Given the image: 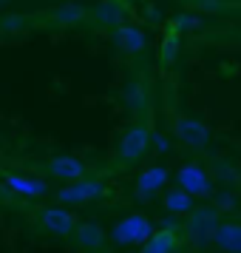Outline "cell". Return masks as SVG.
<instances>
[{"instance_id": "6da1fadb", "label": "cell", "mask_w": 241, "mask_h": 253, "mask_svg": "<svg viewBox=\"0 0 241 253\" xmlns=\"http://www.w3.org/2000/svg\"><path fill=\"white\" fill-rule=\"evenodd\" d=\"M156 230L153 225V219L148 213H125L122 219H116L111 230H108V242H114L116 248H139V245H145L148 236Z\"/></svg>"}, {"instance_id": "4316f807", "label": "cell", "mask_w": 241, "mask_h": 253, "mask_svg": "<svg viewBox=\"0 0 241 253\" xmlns=\"http://www.w3.org/2000/svg\"><path fill=\"white\" fill-rule=\"evenodd\" d=\"M216 253H221V251H216Z\"/></svg>"}, {"instance_id": "d6986e66", "label": "cell", "mask_w": 241, "mask_h": 253, "mask_svg": "<svg viewBox=\"0 0 241 253\" xmlns=\"http://www.w3.org/2000/svg\"><path fill=\"white\" fill-rule=\"evenodd\" d=\"M51 17L63 26H74V23H82V17H88V9H82L80 3H66V6L54 9Z\"/></svg>"}, {"instance_id": "3957f363", "label": "cell", "mask_w": 241, "mask_h": 253, "mask_svg": "<svg viewBox=\"0 0 241 253\" xmlns=\"http://www.w3.org/2000/svg\"><path fill=\"white\" fill-rule=\"evenodd\" d=\"M150 126L145 123V117H137L134 123H128L125 131L119 134V142H116V157L122 162H139L148 157L150 151Z\"/></svg>"}, {"instance_id": "52a82bcc", "label": "cell", "mask_w": 241, "mask_h": 253, "mask_svg": "<svg viewBox=\"0 0 241 253\" xmlns=\"http://www.w3.org/2000/svg\"><path fill=\"white\" fill-rule=\"evenodd\" d=\"M173 137L179 145L184 148H193V151H202L210 145V137H213V131L207 126L205 120H199V117H184L179 114L173 120Z\"/></svg>"}, {"instance_id": "ba28073f", "label": "cell", "mask_w": 241, "mask_h": 253, "mask_svg": "<svg viewBox=\"0 0 241 253\" xmlns=\"http://www.w3.org/2000/svg\"><path fill=\"white\" fill-rule=\"evenodd\" d=\"M184 228H179L176 222H168L165 228L153 230L145 245H139V253H179L184 248Z\"/></svg>"}, {"instance_id": "44dd1931", "label": "cell", "mask_w": 241, "mask_h": 253, "mask_svg": "<svg viewBox=\"0 0 241 253\" xmlns=\"http://www.w3.org/2000/svg\"><path fill=\"white\" fill-rule=\"evenodd\" d=\"M182 35H187V32H199L202 29V17L196 12H179V14H173V20H171Z\"/></svg>"}, {"instance_id": "603a6c76", "label": "cell", "mask_w": 241, "mask_h": 253, "mask_svg": "<svg viewBox=\"0 0 241 253\" xmlns=\"http://www.w3.org/2000/svg\"><path fill=\"white\" fill-rule=\"evenodd\" d=\"M150 148H156L159 154H168L171 151V139L165 134H150Z\"/></svg>"}, {"instance_id": "cb8c5ba5", "label": "cell", "mask_w": 241, "mask_h": 253, "mask_svg": "<svg viewBox=\"0 0 241 253\" xmlns=\"http://www.w3.org/2000/svg\"><path fill=\"white\" fill-rule=\"evenodd\" d=\"M97 253H111V251H105V248H103V251H97Z\"/></svg>"}, {"instance_id": "ac0fdd59", "label": "cell", "mask_w": 241, "mask_h": 253, "mask_svg": "<svg viewBox=\"0 0 241 253\" xmlns=\"http://www.w3.org/2000/svg\"><path fill=\"white\" fill-rule=\"evenodd\" d=\"M162 208H165L168 213H173V216H187L196 208V199L187 194V191H182L179 185H173V188H168L165 196H162Z\"/></svg>"}, {"instance_id": "8fae6325", "label": "cell", "mask_w": 241, "mask_h": 253, "mask_svg": "<svg viewBox=\"0 0 241 253\" xmlns=\"http://www.w3.org/2000/svg\"><path fill=\"white\" fill-rule=\"evenodd\" d=\"M71 239H74V248L85 253H97L108 245V230L100 225V222H77V228L71 230Z\"/></svg>"}, {"instance_id": "7a4b0ae2", "label": "cell", "mask_w": 241, "mask_h": 253, "mask_svg": "<svg viewBox=\"0 0 241 253\" xmlns=\"http://www.w3.org/2000/svg\"><path fill=\"white\" fill-rule=\"evenodd\" d=\"M105 194H108V185L103 179L82 176V179H74V182H63L54 191V199H57V205L82 208V205H91V202H100Z\"/></svg>"}, {"instance_id": "7402d4cb", "label": "cell", "mask_w": 241, "mask_h": 253, "mask_svg": "<svg viewBox=\"0 0 241 253\" xmlns=\"http://www.w3.org/2000/svg\"><path fill=\"white\" fill-rule=\"evenodd\" d=\"M210 199H213V205H216L218 213H227V211H236V208H239V196L230 194V191H224V194H213Z\"/></svg>"}, {"instance_id": "9c48e42d", "label": "cell", "mask_w": 241, "mask_h": 253, "mask_svg": "<svg viewBox=\"0 0 241 253\" xmlns=\"http://www.w3.org/2000/svg\"><path fill=\"white\" fill-rule=\"evenodd\" d=\"M171 182V168L168 165H148V168H142L137 176V182H134V194H137L139 202H150L156 194H162V188Z\"/></svg>"}, {"instance_id": "5bb4252c", "label": "cell", "mask_w": 241, "mask_h": 253, "mask_svg": "<svg viewBox=\"0 0 241 253\" xmlns=\"http://www.w3.org/2000/svg\"><path fill=\"white\" fill-rule=\"evenodd\" d=\"M114 43L125 54H142L148 48V32L139 29L137 23H128L125 20V23L114 26Z\"/></svg>"}, {"instance_id": "277c9868", "label": "cell", "mask_w": 241, "mask_h": 253, "mask_svg": "<svg viewBox=\"0 0 241 253\" xmlns=\"http://www.w3.org/2000/svg\"><path fill=\"white\" fill-rule=\"evenodd\" d=\"M77 222H80L77 213L66 205H43V208H37V213H34V225L43 233L54 236V239L71 236V230L77 228Z\"/></svg>"}, {"instance_id": "30bf717a", "label": "cell", "mask_w": 241, "mask_h": 253, "mask_svg": "<svg viewBox=\"0 0 241 253\" xmlns=\"http://www.w3.org/2000/svg\"><path fill=\"white\" fill-rule=\"evenodd\" d=\"M3 182L12 194L23 196V199H43L48 194V182L43 176L34 173H17V171H6L3 173Z\"/></svg>"}, {"instance_id": "9a60e30c", "label": "cell", "mask_w": 241, "mask_h": 253, "mask_svg": "<svg viewBox=\"0 0 241 253\" xmlns=\"http://www.w3.org/2000/svg\"><path fill=\"white\" fill-rule=\"evenodd\" d=\"M210 245L221 253H241V222H218Z\"/></svg>"}, {"instance_id": "484cf974", "label": "cell", "mask_w": 241, "mask_h": 253, "mask_svg": "<svg viewBox=\"0 0 241 253\" xmlns=\"http://www.w3.org/2000/svg\"><path fill=\"white\" fill-rule=\"evenodd\" d=\"M0 3H6V0H0Z\"/></svg>"}, {"instance_id": "5b68a950", "label": "cell", "mask_w": 241, "mask_h": 253, "mask_svg": "<svg viewBox=\"0 0 241 253\" xmlns=\"http://www.w3.org/2000/svg\"><path fill=\"white\" fill-rule=\"evenodd\" d=\"M173 179H176V185L182 188V191H187V194L193 196V199H210V196L216 194V185H213V176H210V171H207L202 162H184V165H179V171L173 173Z\"/></svg>"}, {"instance_id": "e0dca14e", "label": "cell", "mask_w": 241, "mask_h": 253, "mask_svg": "<svg viewBox=\"0 0 241 253\" xmlns=\"http://www.w3.org/2000/svg\"><path fill=\"white\" fill-rule=\"evenodd\" d=\"M182 40H184L182 32H179L173 23H168V29H165V35H162V40H159V51H156L159 69H171L173 63H176L179 48H182Z\"/></svg>"}, {"instance_id": "7c38bea8", "label": "cell", "mask_w": 241, "mask_h": 253, "mask_svg": "<svg viewBox=\"0 0 241 253\" xmlns=\"http://www.w3.org/2000/svg\"><path fill=\"white\" fill-rule=\"evenodd\" d=\"M43 171L51 176V179H57V182H74V179H82L88 168H85V162L80 157H71V154H60V157H51V160L43 165Z\"/></svg>"}, {"instance_id": "8992f818", "label": "cell", "mask_w": 241, "mask_h": 253, "mask_svg": "<svg viewBox=\"0 0 241 253\" xmlns=\"http://www.w3.org/2000/svg\"><path fill=\"white\" fill-rule=\"evenodd\" d=\"M221 222V213L216 211V205H196L190 213H187V222H184V236L193 242V245H207L210 236H213V228Z\"/></svg>"}, {"instance_id": "ffe728a7", "label": "cell", "mask_w": 241, "mask_h": 253, "mask_svg": "<svg viewBox=\"0 0 241 253\" xmlns=\"http://www.w3.org/2000/svg\"><path fill=\"white\" fill-rule=\"evenodd\" d=\"M210 176H213V182H224V185H236L241 182V171L236 168V165H230V162H218L216 168L210 171Z\"/></svg>"}, {"instance_id": "4fadbf2b", "label": "cell", "mask_w": 241, "mask_h": 253, "mask_svg": "<svg viewBox=\"0 0 241 253\" xmlns=\"http://www.w3.org/2000/svg\"><path fill=\"white\" fill-rule=\"evenodd\" d=\"M122 103L134 117H145L150 111V88L145 77H131L122 85Z\"/></svg>"}, {"instance_id": "2e32d148", "label": "cell", "mask_w": 241, "mask_h": 253, "mask_svg": "<svg viewBox=\"0 0 241 253\" xmlns=\"http://www.w3.org/2000/svg\"><path fill=\"white\" fill-rule=\"evenodd\" d=\"M97 20L100 26H108V29H114V26L125 23L131 9L125 6V0H100L97 6H94L91 12H88Z\"/></svg>"}, {"instance_id": "d4e9b609", "label": "cell", "mask_w": 241, "mask_h": 253, "mask_svg": "<svg viewBox=\"0 0 241 253\" xmlns=\"http://www.w3.org/2000/svg\"><path fill=\"white\" fill-rule=\"evenodd\" d=\"M0 35H3V23H0Z\"/></svg>"}]
</instances>
